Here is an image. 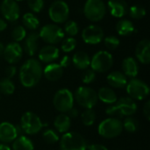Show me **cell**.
Instances as JSON below:
<instances>
[{
    "label": "cell",
    "mask_w": 150,
    "mask_h": 150,
    "mask_svg": "<svg viewBox=\"0 0 150 150\" xmlns=\"http://www.w3.org/2000/svg\"><path fill=\"white\" fill-rule=\"evenodd\" d=\"M0 150H11V148L5 143H1L0 144Z\"/></svg>",
    "instance_id": "47"
},
{
    "label": "cell",
    "mask_w": 150,
    "mask_h": 150,
    "mask_svg": "<svg viewBox=\"0 0 150 150\" xmlns=\"http://www.w3.org/2000/svg\"><path fill=\"white\" fill-rule=\"evenodd\" d=\"M43 75L42 66L37 59L31 58L25 61L19 69V81L25 88L34 87Z\"/></svg>",
    "instance_id": "1"
},
{
    "label": "cell",
    "mask_w": 150,
    "mask_h": 150,
    "mask_svg": "<svg viewBox=\"0 0 150 150\" xmlns=\"http://www.w3.org/2000/svg\"><path fill=\"white\" fill-rule=\"evenodd\" d=\"M19 125L26 134H36L43 127H47V124L42 123L40 117L32 112H26L21 116Z\"/></svg>",
    "instance_id": "6"
},
{
    "label": "cell",
    "mask_w": 150,
    "mask_h": 150,
    "mask_svg": "<svg viewBox=\"0 0 150 150\" xmlns=\"http://www.w3.org/2000/svg\"><path fill=\"white\" fill-rule=\"evenodd\" d=\"M60 66L63 69V68H67V67H69V65L70 64V58L68 56V55H64L62 58V60H61V62H60Z\"/></svg>",
    "instance_id": "43"
},
{
    "label": "cell",
    "mask_w": 150,
    "mask_h": 150,
    "mask_svg": "<svg viewBox=\"0 0 150 150\" xmlns=\"http://www.w3.org/2000/svg\"><path fill=\"white\" fill-rule=\"evenodd\" d=\"M0 98H1V96H0Z\"/></svg>",
    "instance_id": "50"
},
{
    "label": "cell",
    "mask_w": 150,
    "mask_h": 150,
    "mask_svg": "<svg viewBox=\"0 0 150 150\" xmlns=\"http://www.w3.org/2000/svg\"><path fill=\"white\" fill-rule=\"evenodd\" d=\"M118 116L122 117H131L137 111V105L134 99L129 97H124L117 100L114 105Z\"/></svg>",
    "instance_id": "13"
},
{
    "label": "cell",
    "mask_w": 150,
    "mask_h": 150,
    "mask_svg": "<svg viewBox=\"0 0 150 150\" xmlns=\"http://www.w3.org/2000/svg\"><path fill=\"white\" fill-rule=\"evenodd\" d=\"M60 51L59 48L54 45H47L43 47L39 51V59L40 62L45 63H52L59 58Z\"/></svg>",
    "instance_id": "17"
},
{
    "label": "cell",
    "mask_w": 150,
    "mask_h": 150,
    "mask_svg": "<svg viewBox=\"0 0 150 150\" xmlns=\"http://www.w3.org/2000/svg\"><path fill=\"white\" fill-rule=\"evenodd\" d=\"M98 98L105 104L113 105L117 102L118 98L115 91L110 87H102L97 92Z\"/></svg>",
    "instance_id": "26"
},
{
    "label": "cell",
    "mask_w": 150,
    "mask_h": 150,
    "mask_svg": "<svg viewBox=\"0 0 150 150\" xmlns=\"http://www.w3.org/2000/svg\"><path fill=\"white\" fill-rule=\"evenodd\" d=\"M73 96H74V100H76L80 106L85 109L93 108L98 101V94L96 91H94L90 87H85V86L78 87Z\"/></svg>",
    "instance_id": "5"
},
{
    "label": "cell",
    "mask_w": 150,
    "mask_h": 150,
    "mask_svg": "<svg viewBox=\"0 0 150 150\" xmlns=\"http://www.w3.org/2000/svg\"><path fill=\"white\" fill-rule=\"evenodd\" d=\"M54 127L57 132L65 134L71 127V119L65 113L59 114L54 121Z\"/></svg>",
    "instance_id": "24"
},
{
    "label": "cell",
    "mask_w": 150,
    "mask_h": 150,
    "mask_svg": "<svg viewBox=\"0 0 150 150\" xmlns=\"http://www.w3.org/2000/svg\"><path fill=\"white\" fill-rule=\"evenodd\" d=\"M127 92L134 100H143L149 95V85L137 78H132L126 85Z\"/></svg>",
    "instance_id": "10"
},
{
    "label": "cell",
    "mask_w": 150,
    "mask_h": 150,
    "mask_svg": "<svg viewBox=\"0 0 150 150\" xmlns=\"http://www.w3.org/2000/svg\"><path fill=\"white\" fill-rule=\"evenodd\" d=\"M116 31L121 36H128L135 32L134 25L128 19H120L116 25Z\"/></svg>",
    "instance_id": "27"
},
{
    "label": "cell",
    "mask_w": 150,
    "mask_h": 150,
    "mask_svg": "<svg viewBox=\"0 0 150 150\" xmlns=\"http://www.w3.org/2000/svg\"><path fill=\"white\" fill-rule=\"evenodd\" d=\"M0 11L4 18L10 21H16L20 16V9L15 0H4L0 5Z\"/></svg>",
    "instance_id": "14"
},
{
    "label": "cell",
    "mask_w": 150,
    "mask_h": 150,
    "mask_svg": "<svg viewBox=\"0 0 150 150\" xmlns=\"http://www.w3.org/2000/svg\"><path fill=\"white\" fill-rule=\"evenodd\" d=\"M143 114L147 120H150V101H147L143 107Z\"/></svg>",
    "instance_id": "42"
},
{
    "label": "cell",
    "mask_w": 150,
    "mask_h": 150,
    "mask_svg": "<svg viewBox=\"0 0 150 150\" xmlns=\"http://www.w3.org/2000/svg\"><path fill=\"white\" fill-rule=\"evenodd\" d=\"M18 137L16 127L10 122L0 123V142L3 143H11Z\"/></svg>",
    "instance_id": "16"
},
{
    "label": "cell",
    "mask_w": 150,
    "mask_h": 150,
    "mask_svg": "<svg viewBox=\"0 0 150 150\" xmlns=\"http://www.w3.org/2000/svg\"><path fill=\"white\" fill-rule=\"evenodd\" d=\"M39 36L49 45H54L64 39V32L57 25L47 24L40 28Z\"/></svg>",
    "instance_id": "9"
},
{
    "label": "cell",
    "mask_w": 150,
    "mask_h": 150,
    "mask_svg": "<svg viewBox=\"0 0 150 150\" xmlns=\"http://www.w3.org/2000/svg\"><path fill=\"white\" fill-rule=\"evenodd\" d=\"M4 44H3V43H1V42H0V57L3 55V54H4Z\"/></svg>",
    "instance_id": "48"
},
{
    "label": "cell",
    "mask_w": 150,
    "mask_h": 150,
    "mask_svg": "<svg viewBox=\"0 0 150 150\" xmlns=\"http://www.w3.org/2000/svg\"><path fill=\"white\" fill-rule=\"evenodd\" d=\"M39 33L31 32L27 36H25V40L24 42V50L29 56H33L38 51L39 46Z\"/></svg>",
    "instance_id": "20"
},
{
    "label": "cell",
    "mask_w": 150,
    "mask_h": 150,
    "mask_svg": "<svg viewBox=\"0 0 150 150\" xmlns=\"http://www.w3.org/2000/svg\"><path fill=\"white\" fill-rule=\"evenodd\" d=\"M88 150H108V149L104 146V145H101V144H92V145H90L88 147Z\"/></svg>",
    "instance_id": "45"
},
{
    "label": "cell",
    "mask_w": 150,
    "mask_h": 150,
    "mask_svg": "<svg viewBox=\"0 0 150 150\" xmlns=\"http://www.w3.org/2000/svg\"><path fill=\"white\" fill-rule=\"evenodd\" d=\"M76 47V40L73 37H68L62 40L61 48L65 53H69L73 51Z\"/></svg>",
    "instance_id": "35"
},
{
    "label": "cell",
    "mask_w": 150,
    "mask_h": 150,
    "mask_svg": "<svg viewBox=\"0 0 150 150\" xmlns=\"http://www.w3.org/2000/svg\"><path fill=\"white\" fill-rule=\"evenodd\" d=\"M7 28V23L5 22V20L0 18V33L4 31Z\"/></svg>",
    "instance_id": "46"
},
{
    "label": "cell",
    "mask_w": 150,
    "mask_h": 150,
    "mask_svg": "<svg viewBox=\"0 0 150 150\" xmlns=\"http://www.w3.org/2000/svg\"><path fill=\"white\" fill-rule=\"evenodd\" d=\"M15 91V85L13 82L7 77L2 78L0 80V92L5 96L13 94Z\"/></svg>",
    "instance_id": "30"
},
{
    "label": "cell",
    "mask_w": 150,
    "mask_h": 150,
    "mask_svg": "<svg viewBox=\"0 0 150 150\" xmlns=\"http://www.w3.org/2000/svg\"><path fill=\"white\" fill-rule=\"evenodd\" d=\"M72 62L76 69L84 70L89 68L91 64V58L87 53L83 51H79L73 55Z\"/></svg>",
    "instance_id": "25"
},
{
    "label": "cell",
    "mask_w": 150,
    "mask_h": 150,
    "mask_svg": "<svg viewBox=\"0 0 150 150\" xmlns=\"http://www.w3.org/2000/svg\"><path fill=\"white\" fill-rule=\"evenodd\" d=\"M78 115H79V111H78V109L75 108L74 106L68 112V116L70 119H76L78 117Z\"/></svg>",
    "instance_id": "44"
},
{
    "label": "cell",
    "mask_w": 150,
    "mask_h": 150,
    "mask_svg": "<svg viewBox=\"0 0 150 150\" xmlns=\"http://www.w3.org/2000/svg\"><path fill=\"white\" fill-rule=\"evenodd\" d=\"M4 58L9 64H15L18 62L23 55V48L18 42H10L4 47Z\"/></svg>",
    "instance_id": "15"
},
{
    "label": "cell",
    "mask_w": 150,
    "mask_h": 150,
    "mask_svg": "<svg viewBox=\"0 0 150 150\" xmlns=\"http://www.w3.org/2000/svg\"><path fill=\"white\" fill-rule=\"evenodd\" d=\"M107 82L112 88H125L127 83V77L120 71H112L107 76Z\"/></svg>",
    "instance_id": "23"
},
{
    "label": "cell",
    "mask_w": 150,
    "mask_h": 150,
    "mask_svg": "<svg viewBox=\"0 0 150 150\" xmlns=\"http://www.w3.org/2000/svg\"><path fill=\"white\" fill-rule=\"evenodd\" d=\"M63 32H65L69 37H74V36L77 35L79 33V27H78L77 23L74 20L67 21L64 25Z\"/></svg>",
    "instance_id": "34"
},
{
    "label": "cell",
    "mask_w": 150,
    "mask_h": 150,
    "mask_svg": "<svg viewBox=\"0 0 150 150\" xmlns=\"http://www.w3.org/2000/svg\"><path fill=\"white\" fill-rule=\"evenodd\" d=\"M26 36V31L24 26L22 25H17L13 28L11 32V38L15 42H19L23 40Z\"/></svg>",
    "instance_id": "36"
},
{
    "label": "cell",
    "mask_w": 150,
    "mask_h": 150,
    "mask_svg": "<svg viewBox=\"0 0 150 150\" xmlns=\"http://www.w3.org/2000/svg\"><path fill=\"white\" fill-rule=\"evenodd\" d=\"M105 46L108 50H115L119 47L120 46V40L113 35H110L105 38L104 40Z\"/></svg>",
    "instance_id": "38"
},
{
    "label": "cell",
    "mask_w": 150,
    "mask_h": 150,
    "mask_svg": "<svg viewBox=\"0 0 150 150\" xmlns=\"http://www.w3.org/2000/svg\"><path fill=\"white\" fill-rule=\"evenodd\" d=\"M82 122L86 127H91L96 121V113L92 109H85L81 115Z\"/></svg>",
    "instance_id": "31"
},
{
    "label": "cell",
    "mask_w": 150,
    "mask_h": 150,
    "mask_svg": "<svg viewBox=\"0 0 150 150\" xmlns=\"http://www.w3.org/2000/svg\"><path fill=\"white\" fill-rule=\"evenodd\" d=\"M129 15L132 18L134 19H141L145 17L146 15V9L139 4H134L132 5L128 9Z\"/></svg>",
    "instance_id": "32"
},
{
    "label": "cell",
    "mask_w": 150,
    "mask_h": 150,
    "mask_svg": "<svg viewBox=\"0 0 150 150\" xmlns=\"http://www.w3.org/2000/svg\"><path fill=\"white\" fill-rule=\"evenodd\" d=\"M48 15L52 21L57 24L66 22L69 15V8L66 2L56 0L53 2L48 9Z\"/></svg>",
    "instance_id": "11"
},
{
    "label": "cell",
    "mask_w": 150,
    "mask_h": 150,
    "mask_svg": "<svg viewBox=\"0 0 150 150\" xmlns=\"http://www.w3.org/2000/svg\"><path fill=\"white\" fill-rule=\"evenodd\" d=\"M34 146L33 142L26 136H18L12 142V150H33Z\"/></svg>",
    "instance_id": "28"
},
{
    "label": "cell",
    "mask_w": 150,
    "mask_h": 150,
    "mask_svg": "<svg viewBox=\"0 0 150 150\" xmlns=\"http://www.w3.org/2000/svg\"><path fill=\"white\" fill-rule=\"evenodd\" d=\"M107 5L111 15L115 18H122L128 12V5L125 0H109Z\"/></svg>",
    "instance_id": "19"
},
{
    "label": "cell",
    "mask_w": 150,
    "mask_h": 150,
    "mask_svg": "<svg viewBox=\"0 0 150 150\" xmlns=\"http://www.w3.org/2000/svg\"><path fill=\"white\" fill-rule=\"evenodd\" d=\"M122 70L123 74L127 77L135 78L139 72V66L137 61L133 57H127L122 62Z\"/></svg>",
    "instance_id": "22"
},
{
    "label": "cell",
    "mask_w": 150,
    "mask_h": 150,
    "mask_svg": "<svg viewBox=\"0 0 150 150\" xmlns=\"http://www.w3.org/2000/svg\"><path fill=\"white\" fill-rule=\"evenodd\" d=\"M27 4L32 11L35 13H39L42 11L44 7V1L43 0H27Z\"/></svg>",
    "instance_id": "40"
},
{
    "label": "cell",
    "mask_w": 150,
    "mask_h": 150,
    "mask_svg": "<svg viewBox=\"0 0 150 150\" xmlns=\"http://www.w3.org/2000/svg\"><path fill=\"white\" fill-rule=\"evenodd\" d=\"M123 129H125L128 133H134L139 128V122L136 119L133 117H127L125 120L122 122Z\"/></svg>",
    "instance_id": "33"
},
{
    "label": "cell",
    "mask_w": 150,
    "mask_h": 150,
    "mask_svg": "<svg viewBox=\"0 0 150 150\" xmlns=\"http://www.w3.org/2000/svg\"><path fill=\"white\" fill-rule=\"evenodd\" d=\"M61 150H86L87 142L84 137L76 132L65 133L60 140Z\"/></svg>",
    "instance_id": "3"
},
{
    "label": "cell",
    "mask_w": 150,
    "mask_h": 150,
    "mask_svg": "<svg viewBox=\"0 0 150 150\" xmlns=\"http://www.w3.org/2000/svg\"><path fill=\"white\" fill-rule=\"evenodd\" d=\"M96 79V72L93 71L91 69H84L83 73L82 74V81L85 84L91 83Z\"/></svg>",
    "instance_id": "39"
},
{
    "label": "cell",
    "mask_w": 150,
    "mask_h": 150,
    "mask_svg": "<svg viewBox=\"0 0 150 150\" xmlns=\"http://www.w3.org/2000/svg\"><path fill=\"white\" fill-rule=\"evenodd\" d=\"M113 64V57L108 51H98L91 59V68L98 73L108 71Z\"/></svg>",
    "instance_id": "7"
},
{
    "label": "cell",
    "mask_w": 150,
    "mask_h": 150,
    "mask_svg": "<svg viewBox=\"0 0 150 150\" xmlns=\"http://www.w3.org/2000/svg\"><path fill=\"white\" fill-rule=\"evenodd\" d=\"M43 140L47 143V144H54L59 141V136L58 134L53 130V129H47L43 132L42 134Z\"/></svg>",
    "instance_id": "37"
},
{
    "label": "cell",
    "mask_w": 150,
    "mask_h": 150,
    "mask_svg": "<svg viewBox=\"0 0 150 150\" xmlns=\"http://www.w3.org/2000/svg\"><path fill=\"white\" fill-rule=\"evenodd\" d=\"M43 75L48 81L55 82L63 75V69L59 63H48L43 69Z\"/></svg>",
    "instance_id": "21"
},
{
    "label": "cell",
    "mask_w": 150,
    "mask_h": 150,
    "mask_svg": "<svg viewBox=\"0 0 150 150\" xmlns=\"http://www.w3.org/2000/svg\"><path fill=\"white\" fill-rule=\"evenodd\" d=\"M123 131L122 122L117 118H108L104 120L98 127L100 136L105 139H113L118 137Z\"/></svg>",
    "instance_id": "2"
},
{
    "label": "cell",
    "mask_w": 150,
    "mask_h": 150,
    "mask_svg": "<svg viewBox=\"0 0 150 150\" xmlns=\"http://www.w3.org/2000/svg\"><path fill=\"white\" fill-rule=\"evenodd\" d=\"M22 22L24 24V26L30 30H35L36 28H38L40 25V21L38 18L33 13L31 12H26L25 14H24Z\"/></svg>",
    "instance_id": "29"
},
{
    "label": "cell",
    "mask_w": 150,
    "mask_h": 150,
    "mask_svg": "<svg viewBox=\"0 0 150 150\" xmlns=\"http://www.w3.org/2000/svg\"><path fill=\"white\" fill-rule=\"evenodd\" d=\"M53 105L54 108L62 112H68L74 105V96L68 89H61L57 91L53 98Z\"/></svg>",
    "instance_id": "8"
},
{
    "label": "cell",
    "mask_w": 150,
    "mask_h": 150,
    "mask_svg": "<svg viewBox=\"0 0 150 150\" xmlns=\"http://www.w3.org/2000/svg\"><path fill=\"white\" fill-rule=\"evenodd\" d=\"M16 2H18V1H23V0H15Z\"/></svg>",
    "instance_id": "49"
},
{
    "label": "cell",
    "mask_w": 150,
    "mask_h": 150,
    "mask_svg": "<svg viewBox=\"0 0 150 150\" xmlns=\"http://www.w3.org/2000/svg\"><path fill=\"white\" fill-rule=\"evenodd\" d=\"M106 13V5L103 0H87L83 6V14L91 22H98Z\"/></svg>",
    "instance_id": "4"
},
{
    "label": "cell",
    "mask_w": 150,
    "mask_h": 150,
    "mask_svg": "<svg viewBox=\"0 0 150 150\" xmlns=\"http://www.w3.org/2000/svg\"><path fill=\"white\" fill-rule=\"evenodd\" d=\"M82 38L86 44L97 45L103 40L104 31L98 25H90L83 30Z\"/></svg>",
    "instance_id": "12"
},
{
    "label": "cell",
    "mask_w": 150,
    "mask_h": 150,
    "mask_svg": "<svg viewBox=\"0 0 150 150\" xmlns=\"http://www.w3.org/2000/svg\"><path fill=\"white\" fill-rule=\"evenodd\" d=\"M135 55L137 60L142 64L150 62V41L148 39L141 40L135 48Z\"/></svg>",
    "instance_id": "18"
},
{
    "label": "cell",
    "mask_w": 150,
    "mask_h": 150,
    "mask_svg": "<svg viewBox=\"0 0 150 150\" xmlns=\"http://www.w3.org/2000/svg\"><path fill=\"white\" fill-rule=\"evenodd\" d=\"M16 73H17V68L13 65L7 67L5 69V76L7 78H10V79L12 78L16 75Z\"/></svg>",
    "instance_id": "41"
}]
</instances>
